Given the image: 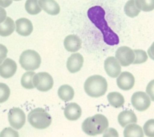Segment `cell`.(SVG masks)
<instances>
[{
  "instance_id": "obj_5",
  "label": "cell",
  "mask_w": 154,
  "mask_h": 137,
  "mask_svg": "<svg viewBox=\"0 0 154 137\" xmlns=\"http://www.w3.org/2000/svg\"><path fill=\"white\" fill-rule=\"evenodd\" d=\"M41 57L34 50L27 49L22 52L19 57V63L26 71H34L41 64Z\"/></svg>"
},
{
  "instance_id": "obj_21",
  "label": "cell",
  "mask_w": 154,
  "mask_h": 137,
  "mask_svg": "<svg viewBox=\"0 0 154 137\" xmlns=\"http://www.w3.org/2000/svg\"><path fill=\"white\" fill-rule=\"evenodd\" d=\"M75 92L72 87L68 84L61 86L58 90V95L59 98L64 101L72 100L74 97Z\"/></svg>"
},
{
  "instance_id": "obj_29",
  "label": "cell",
  "mask_w": 154,
  "mask_h": 137,
  "mask_svg": "<svg viewBox=\"0 0 154 137\" xmlns=\"http://www.w3.org/2000/svg\"><path fill=\"white\" fill-rule=\"evenodd\" d=\"M143 131L146 136L154 137V119L147 120L143 126Z\"/></svg>"
},
{
  "instance_id": "obj_25",
  "label": "cell",
  "mask_w": 154,
  "mask_h": 137,
  "mask_svg": "<svg viewBox=\"0 0 154 137\" xmlns=\"http://www.w3.org/2000/svg\"><path fill=\"white\" fill-rule=\"evenodd\" d=\"M38 1V0H26L25 8L28 13L31 15H35L42 11Z\"/></svg>"
},
{
  "instance_id": "obj_1",
  "label": "cell",
  "mask_w": 154,
  "mask_h": 137,
  "mask_svg": "<svg viewBox=\"0 0 154 137\" xmlns=\"http://www.w3.org/2000/svg\"><path fill=\"white\" fill-rule=\"evenodd\" d=\"M87 16L91 22L101 31L105 43L111 46L119 44V37L108 26L105 18V11L101 6L90 7L87 11Z\"/></svg>"
},
{
  "instance_id": "obj_31",
  "label": "cell",
  "mask_w": 154,
  "mask_h": 137,
  "mask_svg": "<svg viewBox=\"0 0 154 137\" xmlns=\"http://www.w3.org/2000/svg\"><path fill=\"white\" fill-rule=\"evenodd\" d=\"M146 93L150 97L152 101H154V79L151 80L147 85L146 89Z\"/></svg>"
},
{
  "instance_id": "obj_27",
  "label": "cell",
  "mask_w": 154,
  "mask_h": 137,
  "mask_svg": "<svg viewBox=\"0 0 154 137\" xmlns=\"http://www.w3.org/2000/svg\"><path fill=\"white\" fill-rule=\"evenodd\" d=\"M135 59L132 64H141L147 61L148 56L146 53L143 49H134Z\"/></svg>"
},
{
  "instance_id": "obj_12",
  "label": "cell",
  "mask_w": 154,
  "mask_h": 137,
  "mask_svg": "<svg viewBox=\"0 0 154 137\" xmlns=\"http://www.w3.org/2000/svg\"><path fill=\"white\" fill-rule=\"evenodd\" d=\"M17 71V64L12 59L7 58L0 65V76L8 78L14 75Z\"/></svg>"
},
{
  "instance_id": "obj_37",
  "label": "cell",
  "mask_w": 154,
  "mask_h": 137,
  "mask_svg": "<svg viewBox=\"0 0 154 137\" xmlns=\"http://www.w3.org/2000/svg\"><path fill=\"white\" fill-rule=\"evenodd\" d=\"M12 1H21V0H12Z\"/></svg>"
},
{
  "instance_id": "obj_17",
  "label": "cell",
  "mask_w": 154,
  "mask_h": 137,
  "mask_svg": "<svg viewBox=\"0 0 154 137\" xmlns=\"http://www.w3.org/2000/svg\"><path fill=\"white\" fill-rule=\"evenodd\" d=\"M40 8L48 14L57 15L60 11V7L55 0H38Z\"/></svg>"
},
{
  "instance_id": "obj_32",
  "label": "cell",
  "mask_w": 154,
  "mask_h": 137,
  "mask_svg": "<svg viewBox=\"0 0 154 137\" xmlns=\"http://www.w3.org/2000/svg\"><path fill=\"white\" fill-rule=\"evenodd\" d=\"M8 50L5 46L0 43V64L4 60L7 55Z\"/></svg>"
},
{
  "instance_id": "obj_15",
  "label": "cell",
  "mask_w": 154,
  "mask_h": 137,
  "mask_svg": "<svg viewBox=\"0 0 154 137\" xmlns=\"http://www.w3.org/2000/svg\"><path fill=\"white\" fill-rule=\"evenodd\" d=\"M82 113V110L79 105L76 103H70L66 105L64 110L65 117L70 121L78 119Z\"/></svg>"
},
{
  "instance_id": "obj_28",
  "label": "cell",
  "mask_w": 154,
  "mask_h": 137,
  "mask_svg": "<svg viewBox=\"0 0 154 137\" xmlns=\"http://www.w3.org/2000/svg\"><path fill=\"white\" fill-rule=\"evenodd\" d=\"M10 95L9 87L5 83H0V103L5 102L8 99Z\"/></svg>"
},
{
  "instance_id": "obj_11",
  "label": "cell",
  "mask_w": 154,
  "mask_h": 137,
  "mask_svg": "<svg viewBox=\"0 0 154 137\" xmlns=\"http://www.w3.org/2000/svg\"><path fill=\"white\" fill-rule=\"evenodd\" d=\"M118 87L123 91H129L132 89L135 84V78L134 75L128 72H121L116 80Z\"/></svg>"
},
{
  "instance_id": "obj_7",
  "label": "cell",
  "mask_w": 154,
  "mask_h": 137,
  "mask_svg": "<svg viewBox=\"0 0 154 137\" xmlns=\"http://www.w3.org/2000/svg\"><path fill=\"white\" fill-rule=\"evenodd\" d=\"M10 126L14 129H20L25 123L26 116L24 112L19 107H13L8 113Z\"/></svg>"
},
{
  "instance_id": "obj_3",
  "label": "cell",
  "mask_w": 154,
  "mask_h": 137,
  "mask_svg": "<svg viewBox=\"0 0 154 137\" xmlns=\"http://www.w3.org/2000/svg\"><path fill=\"white\" fill-rule=\"evenodd\" d=\"M108 88L106 79L100 75L89 77L85 80L84 88L85 93L90 97L98 98L103 95Z\"/></svg>"
},
{
  "instance_id": "obj_16",
  "label": "cell",
  "mask_w": 154,
  "mask_h": 137,
  "mask_svg": "<svg viewBox=\"0 0 154 137\" xmlns=\"http://www.w3.org/2000/svg\"><path fill=\"white\" fill-rule=\"evenodd\" d=\"M82 45L81 39L75 34H70L66 36L64 40L65 49L69 52H76Z\"/></svg>"
},
{
  "instance_id": "obj_36",
  "label": "cell",
  "mask_w": 154,
  "mask_h": 137,
  "mask_svg": "<svg viewBox=\"0 0 154 137\" xmlns=\"http://www.w3.org/2000/svg\"><path fill=\"white\" fill-rule=\"evenodd\" d=\"M12 3V0H0V6L6 8L10 6Z\"/></svg>"
},
{
  "instance_id": "obj_13",
  "label": "cell",
  "mask_w": 154,
  "mask_h": 137,
  "mask_svg": "<svg viewBox=\"0 0 154 137\" xmlns=\"http://www.w3.org/2000/svg\"><path fill=\"white\" fill-rule=\"evenodd\" d=\"M84 63V58L79 53L72 54L67 59L66 66L71 73L78 72L82 68Z\"/></svg>"
},
{
  "instance_id": "obj_33",
  "label": "cell",
  "mask_w": 154,
  "mask_h": 137,
  "mask_svg": "<svg viewBox=\"0 0 154 137\" xmlns=\"http://www.w3.org/2000/svg\"><path fill=\"white\" fill-rule=\"evenodd\" d=\"M7 18V13L5 9L0 6V23H2L5 21Z\"/></svg>"
},
{
  "instance_id": "obj_9",
  "label": "cell",
  "mask_w": 154,
  "mask_h": 137,
  "mask_svg": "<svg viewBox=\"0 0 154 137\" xmlns=\"http://www.w3.org/2000/svg\"><path fill=\"white\" fill-rule=\"evenodd\" d=\"M116 58L122 66H128L132 64L135 59V53L133 49L126 46L119 47L116 52Z\"/></svg>"
},
{
  "instance_id": "obj_10",
  "label": "cell",
  "mask_w": 154,
  "mask_h": 137,
  "mask_svg": "<svg viewBox=\"0 0 154 137\" xmlns=\"http://www.w3.org/2000/svg\"><path fill=\"white\" fill-rule=\"evenodd\" d=\"M104 69L107 75L116 78L121 73L122 68L117 59L112 56L107 57L104 62Z\"/></svg>"
},
{
  "instance_id": "obj_26",
  "label": "cell",
  "mask_w": 154,
  "mask_h": 137,
  "mask_svg": "<svg viewBox=\"0 0 154 137\" xmlns=\"http://www.w3.org/2000/svg\"><path fill=\"white\" fill-rule=\"evenodd\" d=\"M137 7L143 11L148 12L154 10V0H135Z\"/></svg>"
},
{
  "instance_id": "obj_14",
  "label": "cell",
  "mask_w": 154,
  "mask_h": 137,
  "mask_svg": "<svg viewBox=\"0 0 154 137\" xmlns=\"http://www.w3.org/2000/svg\"><path fill=\"white\" fill-rule=\"evenodd\" d=\"M16 31L20 36H28L33 30L32 22L28 19L22 18L16 21Z\"/></svg>"
},
{
  "instance_id": "obj_23",
  "label": "cell",
  "mask_w": 154,
  "mask_h": 137,
  "mask_svg": "<svg viewBox=\"0 0 154 137\" xmlns=\"http://www.w3.org/2000/svg\"><path fill=\"white\" fill-rule=\"evenodd\" d=\"M140 10L137 7L135 0H129L124 7V11L126 16L130 18H134L138 15Z\"/></svg>"
},
{
  "instance_id": "obj_30",
  "label": "cell",
  "mask_w": 154,
  "mask_h": 137,
  "mask_svg": "<svg viewBox=\"0 0 154 137\" xmlns=\"http://www.w3.org/2000/svg\"><path fill=\"white\" fill-rule=\"evenodd\" d=\"M0 136H19V133L11 127H7L0 133Z\"/></svg>"
},
{
  "instance_id": "obj_22",
  "label": "cell",
  "mask_w": 154,
  "mask_h": 137,
  "mask_svg": "<svg viewBox=\"0 0 154 137\" xmlns=\"http://www.w3.org/2000/svg\"><path fill=\"white\" fill-rule=\"evenodd\" d=\"M107 99L109 104L115 108L122 107L125 103L123 96L118 92H109L107 95Z\"/></svg>"
},
{
  "instance_id": "obj_19",
  "label": "cell",
  "mask_w": 154,
  "mask_h": 137,
  "mask_svg": "<svg viewBox=\"0 0 154 137\" xmlns=\"http://www.w3.org/2000/svg\"><path fill=\"white\" fill-rule=\"evenodd\" d=\"M123 135L125 137H143L144 132L139 125L135 123H131L125 126Z\"/></svg>"
},
{
  "instance_id": "obj_35",
  "label": "cell",
  "mask_w": 154,
  "mask_h": 137,
  "mask_svg": "<svg viewBox=\"0 0 154 137\" xmlns=\"http://www.w3.org/2000/svg\"><path fill=\"white\" fill-rule=\"evenodd\" d=\"M108 134H112L113 136H118L119 135H118V133L113 128H109L108 129V130L106 129V132L105 133V135H103L104 136H106Z\"/></svg>"
},
{
  "instance_id": "obj_6",
  "label": "cell",
  "mask_w": 154,
  "mask_h": 137,
  "mask_svg": "<svg viewBox=\"0 0 154 137\" xmlns=\"http://www.w3.org/2000/svg\"><path fill=\"white\" fill-rule=\"evenodd\" d=\"M32 81L34 87L42 92L49 91L54 85V80L52 76L46 72L35 74Z\"/></svg>"
},
{
  "instance_id": "obj_18",
  "label": "cell",
  "mask_w": 154,
  "mask_h": 137,
  "mask_svg": "<svg viewBox=\"0 0 154 137\" xmlns=\"http://www.w3.org/2000/svg\"><path fill=\"white\" fill-rule=\"evenodd\" d=\"M117 119L119 124L123 127H125L129 124L136 123L137 122V118L135 114L128 110L121 112L118 115Z\"/></svg>"
},
{
  "instance_id": "obj_4",
  "label": "cell",
  "mask_w": 154,
  "mask_h": 137,
  "mask_svg": "<svg viewBox=\"0 0 154 137\" xmlns=\"http://www.w3.org/2000/svg\"><path fill=\"white\" fill-rule=\"evenodd\" d=\"M28 121L33 127L37 129H45L51 125L52 118L44 109L37 107L29 112Z\"/></svg>"
},
{
  "instance_id": "obj_34",
  "label": "cell",
  "mask_w": 154,
  "mask_h": 137,
  "mask_svg": "<svg viewBox=\"0 0 154 137\" xmlns=\"http://www.w3.org/2000/svg\"><path fill=\"white\" fill-rule=\"evenodd\" d=\"M147 53L151 59L154 60V42L147 50Z\"/></svg>"
},
{
  "instance_id": "obj_8",
  "label": "cell",
  "mask_w": 154,
  "mask_h": 137,
  "mask_svg": "<svg viewBox=\"0 0 154 137\" xmlns=\"http://www.w3.org/2000/svg\"><path fill=\"white\" fill-rule=\"evenodd\" d=\"M151 99L150 97L142 91H138L133 94L131 97V103L133 107L138 111L147 110L150 105Z\"/></svg>"
},
{
  "instance_id": "obj_2",
  "label": "cell",
  "mask_w": 154,
  "mask_h": 137,
  "mask_svg": "<svg viewBox=\"0 0 154 137\" xmlns=\"http://www.w3.org/2000/svg\"><path fill=\"white\" fill-rule=\"evenodd\" d=\"M109 123L108 119L102 114H96L87 118L82 124L83 132L90 136H96L105 131Z\"/></svg>"
},
{
  "instance_id": "obj_24",
  "label": "cell",
  "mask_w": 154,
  "mask_h": 137,
  "mask_svg": "<svg viewBox=\"0 0 154 137\" xmlns=\"http://www.w3.org/2000/svg\"><path fill=\"white\" fill-rule=\"evenodd\" d=\"M35 73L32 71H29L24 73L21 78V84L22 86L27 89H31L34 88V86L33 84V77Z\"/></svg>"
},
{
  "instance_id": "obj_20",
  "label": "cell",
  "mask_w": 154,
  "mask_h": 137,
  "mask_svg": "<svg viewBox=\"0 0 154 137\" xmlns=\"http://www.w3.org/2000/svg\"><path fill=\"white\" fill-rule=\"evenodd\" d=\"M15 24L10 17H7L4 22L0 23V36L7 37L11 35L14 31Z\"/></svg>"
}]
</instances>
